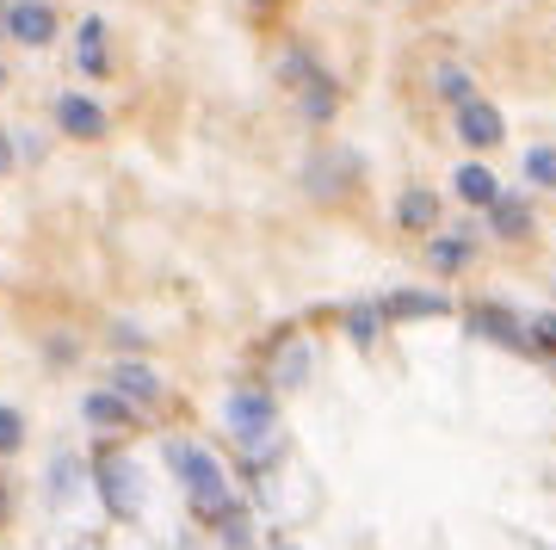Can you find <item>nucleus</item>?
<instances>
[{
    "label": "nucleus",
    "mask_w": 556,
    "mask_h": 550,
    "mask_svg": "<svg viewBox=\"0 0 556 550\" xmlns=\"http://www.w3.org/2000/svg\"><path fill=\"white\" fill-rule=\"evenodd\" d=\"M93 483H100V501H105L112 520H142V471L130 458L105 452L100 464H93Z\"/></svg>",
    "instance_id": "f257e3e1"
},
{
    "label": "nucleus",
    "mask_w": 556,
    "mask_h": 550,
    "mask_svg": "<svg viewBox=\"0 0 556 550\" xmlns=\"http://www.w3.org/2000/svg\"><path fill=\"white\" fill-rule=\"evenodd\" d=\"M273 421H278L273 390H229V402H223V427L236 439H248V446H260L273 433Z\"/></svg>",
    "instance_id": "f03ea898"
},
{
    "label": "nucleus",
    "mask_w": 556,
    "mask_h": 550,
    "mask_svg": "<svg viewBox=\"0 0 556 550\" xmlns=\"http://www.w3.org/2000/svg\"><path fill=\"white\" fill-rule=\"evenodd\" d=\"M161 458H167V471H174V483H179L186 495H192V489H211V483H229V476H223V464L204 452L199 439H161Z\"/></svg>",
    "instance_id": "7ed1b4c3"
},
{
    "label": "nucleus",
    "mask_w": 556,
    "mask_h": 550,
    "mask_svg": "<svg viewBox=\"0 0 556 550\" xmlns=\"http://www.w3.org/2000/svg\"><path fill=\"white\" fill-rule=\"evenodd\" d=\"M470 335L495 340V347H507V353H538L532 328L514 322V310H501V303H470Z\"/></svg>",
    "instance_id": "20e7f679"
},
{
    "label": "nucleus",
    "mask_w": 556,
    "mask_h": 550,
    "mask_svg": "<svg viewBox=\"0 0 556 550\" xmlns=\"http://www.w3.org/2000/svg\"><path fill=\"white\" fill-rule=\"evenodd\" d=\"M56 130H62V137H75V142H100L105 130H112V118H105L100 99L62 93V99H56Z\"/></svg>",
    "instance_id": "39448f33"
},
{
    "label": "nucleus",
    "mask_w": 556,
    "mask_h": 550,
    "mask_svg": "<svg viewBox=\"0 0 556 550\" xmlns=\"http://www.w3.org/2000/svg\"><path fill=\"white\" fill-rule=\"evenodd\" d=\"M7 38L43 50V43L56 38V7H50V0H13V7H7Z\"/></svg>",
    "instance_id": "423d86ee"
},
{
    "label": "nucleus",
    "mask_w": 556,
    "mask_h": 550,
    "mask_svg": "<svg viewBox=\"0 0 556 550\" xmlns=\"http://www.w3.org/2000/svg\"><path fill=\"white\" fill-rule=\"evenodd\" d=\"M457 137L470 142V149H501L507 142V118H501L489 99H464L457 105Z\"/></svg>",
    "instance_id": "0eeeda50"
},
{
    "label": "nucleus",
    "mask_w": 556,
    "mask_h": 550,
    "mask_svg": "<svg viewBox=\"0 0 556 550\" xmlns=\"http://www.w3.org/2000/svg\"><path fill=\"white\" fill-rule=\"evenodd\" d=\"M112 390H118L130 409H155L161 402V377L149 372L142 359H118V365H112Z\"/></svg>",
    "instance_id": "6e6552de"
},
{
    "label": "nucleus",
    "mask_w": 556,
    "mask_h": 550,
    "mask_svg": "<svg viewBox=\"0 0 556 550\" xmlns=\"http://www.w3.org/2000/svg\"><path fill=\"white\" fill-rule=\"evenodd\" d=\"M396 223L408 236H433L439 229V192L433 186H408V192L396 198Z\"/></svg>",
    "instance_id": "1a4fd4ad"
},
{
    "label": "nucleus",
    "mask_w": 556,
    "mask_h": 550,
    "mask_svg": "<svg viewBox=\"0 0 556 550\" xmlns=\"http://www.w3.org/2000/svg\"><path fill=\"white\" fill-rule=\"evenodd\" d=\"M298 99H303V118H309V124H328V118H334V105H340V87L328 80V68L316 62V68L298 80Z\"/></svg>",
    "instance_id": "9d476101"
},
{
    "label": "nucleus",
    "mask_w": 556,
    "mask_h": 550,
    "mask_svg": "<svg viewBox=\"0 0 556 550\" xmlns=\"http://www.w3.org/2000/svg\"><path fill=\"white\" fill-rule=\"evenodd\" d=\"M75 68H80V75H112V50H105V20H80V32H75Z\"/></svg>",
    "instance_id": "9b49d317"
},
{
    "label": "nucleus",
    "mask_w": 556,
    "mask_h": 550,
    "mask_svg": "<svg viewBox=\"0 0 556 550\" xmlns=\"http://www.w3.org/2000/svg\"><path fill=\"white\" fill-rule=\"evenodd\" d=\"M470 260H477V241L470 236H427V266H433L439 278H457Z\"/></svg>",
    "instance_id": "f8f14e48"
},
{
    "label": "nucleus",
    "mask_w": 556,
    "mask_h": 550,
    "mask_svg": "<svg viewBox=\"0 0 556 550\" xmlns=\"http://www.w3.org/2000/svg\"><path fill=\"white\" fill-rule=\"evenodd\" d=\"M80 409H87V421H93V427H112V433H130V427H137V414H142V409H130L118 390H93Z\"/></svg>",
    "instance_id": "ddd939ff"
},
{
    "label": "nucleus",
    "mask_w": 556,
    "mask_h": 550,
    "mask_svg": "<svg viewBox=\"0 0 556 550\" xmlns=\"http://www.w3.org/2000/svg\"><path fill=\"white\" fill-rule=\"evenodd\" d=\"M489 223H495V236H501V241L532 236V204H526L519 192H501L495 204H489Z\"/></svg>",
    "instance_id": "4468645a"
},
{
    "label": "nucleus",
    "mask_w": 556,
    "mask_h": 550,
    "mask_svg": "<svg viewBox=\"0 0 556 550\" xmlns=\"http://www.w3.org/2000/svg\"><path fill=\"white\" fill-rule=\"evenodd\" d=\"M186 501H192V520H199V526H223V520H229V513L241 508V495L229 489V483H211V489H192Z\"/></svg>",
    "instance_id": "2eb2a0df"
},
{
    "label": "nucleus",
    "mask_w": 556,
    "mask_h": 550,
    "mask_svg": "<svg viewBox=\"0 0 556 550\" xmlns=\"http://www.w3.org/2000/svg\"><path fill=\"white\" fill-rule=\"evenodd\" d=\"M457 198H464V204H477V211H489V204H495L501 198V179L489 174V167H482V161H464V167H457Z\"/></svg>",
    "instance_id": "dca6fc26"
},
{
    "label": "nucleus",
    "mask_w": 556,
    "mask_h": 550,
    "mask_svg": "<svg viewBox=\"0 0 556 550\" xmlns=\"http://www.w3.org/2000/svg\"><path fill=\"white\" fill-rule=\"evenodd\" d=\"M452 303L439 291H396V297H383L378 315H396V322H415V315H445Z\"/></svg>",
    "instance_id": "f3484780"
},
{
    "label": "nucleus",
    "mask_w": 556,
    "mask_h": 550,
    "mask_svg": "<svg viewBox=\"0 0 556 550\" xmlns=\"http://www.w3.org/2000/svg\"><path fill=\"white\" fill-rule=\"evenodd\" d=\"M75 464H80L75 452H56V464H50V501H56V508L75 501Z\"/></svg>",
    "instance_id": "a211bd4d"
},
{
    "label": "nucleus",
    "mask_w": 556,
    "mask_h": 550,
    "mask_svg": "<svg viewBox=\"0 0 556 550\" xmlns=\"http://www.w3.org/2000/svg\"><path fill=\"white\" fill-rule=\"evenodd\" d=\"M25 446V414L13 402H0V458H13Z\"/></svg>",
    "instance_id": "6ab92c4d"
},
{
    "label": "nucleus",
    "mask_w": 556,
    "mask_h": 550,
    "mask_svg": "<svg viewBox=\"0 0 556 550\" xmlns=\"http://www.w3.org/2000/svg\"><path fill=\"white\" fill-rule=\"evenodd\" d=\"M526 179H532V186H556V149L551 142L526 149Z\"/></svg>",
    "instance_id": "aec40b11"
},
{
    "label": "nucleus",
    "mask_w": 556,
    "mask_h": 550,
    "mask_svg": "<svg viewBox=\"0 0 556 550\" xmlns=\"http://www.w3.org/2000/svg\"><path fill=\"white\" fill-rule=\"evenodd\" d=\"M217 532H223V550H254V526H248V508H236Z\"/></svg>",
    "instance_id": "412c9836"
},
{
    "label": "nucleus",
    "mask_w": 556,
    "mask_h": 550,
    "mask_svg": "<svg viewBox=\"0 0 556 550\" xmlns=\"http://www.w3.org/2000/svg\"><path fill=\"white\" fill-rule=\"evenodd\" d=\"M309 377V347H285V365H278V390H298Z\"/></svg>",
    "instance_id": "4be33fe9"
},
{
    "label": "nucleus",
    "mask_w": 556,
    "mask_h": 550,
    "mask_svg": "<svg viewBox=\"0 0 556 550\" xmlns=\"http://www.w3.org/2000/svg\"><path fill=\"white\" fill-rule=\"evenodd\" d=\"M439 93L452 99V105H464V99H477V87H470L464 68H439Z\"/></svg>",
    "instance_id": "5701e85b"
},
{
    "label": "nucleus",
    "mask_w": 556,
    "mask_h": 550,
    "mask_svg": "<svg viewBox=\"0 0 556 550\" xmlns=\"http://www.w3.org/2000/svg\"><path fill=\"white\" fill-rule=\"evenodd\" d=\"M532 347H538V353H551V359H556V310L532 315Z\"/></svg>",
    "instance_id": "b1692460"
},
{
    "label": "nucleus",
    "mask_w": 556,
    "mask_h": 550,
    "mask_svg": "<svg viewBox=\"0 0 556 550\" xmlns=\"http://www.w3.org/2000/svg\"><path fill=\"white\" fill-rule=\"evenodd\" d=\"M346 335H353L358 347H371V335H378V310H353L346 315Z\"/></svg>",
    "instance_id": "393cba45"
},
{
    "label": "nucleus",
    "mask_w": 556,
    "mask_h": 550,
    "mask_svg": "<svg viewBox=\"0 0 556 550\" xmlns=\"http://www.w3.org/2000/svg\"><path fill=\"white\" fill-rule=\"evenodd\" d=\"M7 167H13V142L0 137V174H7Z\"/></svg>",
    "instance_id": "a878e982"
},
{
    "label": "nucleus",
    "mask_w": 556,
    "mask_h": 550,
    "mask_svg": "<svg viewBox=\"0 0 556 550\" xmlns=\"http://www.w3.org/2000/svg\"><path fill=\"white\" fill-rule=\"evenodd\" d=\"M62 550H100V545H93V538H75V545H62Z\"/></svg>",
    "instance_id": "bb28decb"
},
{
    "label": "nucleus",
    "mask_w": 556,
    "mask_h": 550,
    "mask_svg": "<svg viewBox=\"0 0 556 550\" xmlns=\"http://www.w3.org/2000/svg\"><path fill=\"white\" fill-rule=\"evenodd\" d=\"M179 550H199V538H179Z\"/></svg>",
    "instance_id": "cd10ccee"
},
{
    "label": "nucleus",
    "mask_w": 556,
    "mask_h": 550,
    "mask_svg": "<svg viewBox=\"0 0 556 550\" xmlns=\"http://www.w3.org/2000/svg\"><path fill=\"white\" fill-rule=\"evenodd\" d=\"M248 7H273V0H248Z\"/></svg>",
    "instance_id": "c85d7f7f"
},
{
    "label": "nucleus",
    "mask_w": 556,
    "mask_h": 550,
    "mask_svg": "<svg viewBox=\"0 0 556 550\" xmlns=\"http://www.w3.org/2000/svg\"><path fill=\"white\" fill-rule=\"evenodd\" d=\"M273 550H298V545H273Z\"/></svg>",
    "instance_id": "c756f323"
},
{
    "label": "nucleus",
    "mask_w": 556,
    "mask_h": 550,
    "mask_svg": "<svg viewBox=\"0 0 556 550\" xmlns=\"http://www.w3.org/2000/svg\"><path fill=\"white\" fill-rule=\"evenodd\" d=\"M0 87H7V68H0Z\"/></svg>",
    "instance_id": "7c9ffc66"
}]
</instances>
